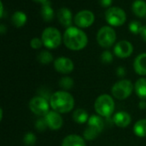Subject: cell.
Here are the masks:
<instances>
[{
  "label": "cell",
  "instance_id": "cell-23",
  "mask_svg": "<svg viewBox=\"0 0 146 146\" xmlns=\"http://www.w3.org/2000/svg\"><path fill=\"white\" fill-rule=\"evenodd\" d=\"M133 133L139 138L146 137V119L139 120L133 126Z\"/></svg>",
  "mask_w": 146,
  "mask_h": 146
},
{
  "label": "cell",
  "instance_id": "cell-25",
  "mask_svg": "<svg viewBox=\"0 0 146 146\" xmlns=\"http://www.w3.org/2000/svg\"><path fill=\"white\" fill-rule=\"evenodd\" d=\"M74 80L69 77H63L59 81V86L65 90L72 89L74 87Z\"/></svg>",
  "mask_w": 146,
  "mask_h": 146
},
{
  "label": "cell",
  "instance_id": "cell-33",
  "mask_svg": "<svg viewBox=\"0 0 146 146\" xmlns=\"http://www.w3.org/2000/svg\"><path fill=\"white\" fill-rule=\"evenodd\" d=\"M99 3L103 7H109L112 3V0H99Z\"/></svg>",
  "mask_w": 146,
  "mask_h": 146
},
{
  "label": "cell",
  "instance_id": "cell-19",
  "mask_svg": "<svg viewBox=\"0 0 146 146\" xmlns=\"http://www.w3.org/2000/svg\"><path fill=\"white\" fill-rule=\"evenodd\" d=\"M134 90L137 96L142 100H146V78L138 79L134 84Z\"/></svg>",
  "mask_w": 146,
  "mask_h": 146
},
{
  "label": "cell",
  "instance_id": "cell-15",
  "mask_svg": "<svg viewBox=\"0 0 146 146\" xmlns=\"http://www.w3.org/2000/svg\"><path fill=\"white\" fill-rule=\"evenodd\" d=\"M113 121L118 127L125 128L130 125L132 119L128 113L125 111H120L114 115Z\"/></svg>",
  "mask_w": 146,
  "mask_h": 146
},
{
  "label": "cell",
  "instance_id": "cell-35",
  "mask_svg": "<svg viewBox=\"0 0 146 146\" xmlns=\"http://www.w3.org/2000/svg\"><path fill=\"white\" fill-rule=\"evenodd\" d=\"M7 31V28H6V27L4 26V24H3V23H1L0 24V33L2 34H3L5 32Z\"/></svg>",
  "mask_w": 146,
  "mask_h": 146
},
{
  "label": "cell",
  "instance_id": "cell-37",
  "mask_svg": "<svg viewBox=\"0 0 146 146\" xmlns=\"http://www.w3.org/2000/svg\"><path fill=\"white\" fill-rule=\"evenodd\" d=\"M34 1H36V2H39V3H44L45 1H47V0H34Z\"/></svg>",
  "mask_w": 146,
  "mask_h": 146
},
{
  "label": "cell",
  "instance_id": "cell-17",
  "mask_svg": "<svg viewBox=\"0 0 146 146\" xmlns=\"http://www.w3.org/2000/svg\"><path fill=\"white\" fill-rule=\"evenodd\" d=\"M62 146H86V145L84 138L76 134H71L63 139Z\"/></svg>",
  "mask_w": 146,
  "mask_h": 146
},
{
  "label": "cell",
  "instance_id": "cell-11",
  "mask_svg": "<svg viewBox=\"0 0 146 146\" xmlns=\"http://www.w3.org/2000/svg\"><path fill=\"white\" fill-rule=\"evenodd\" d=\"M56 71L61 74H69L74 71V62L66 57H59L54 62Z\"/></svg>",
  "mask_w": 146,
  "mask_h": 146
},
{
  "label": "cell",
  "instance_id": "cell-34",
  "mask_svg": "<svg viewBox=\"0 0 146 146\" xmlns=\"http://www.w3.org/2000/svg\"><path fill=\"white\" fill-rule=\"evenodd\" d=\"M139 108L140 109H145L146 108V102L145 100H142L140 102H139Z\"/></svg>",
  "mask_w": 146,
  "mask_h": 146
},
{
  "label": "cell",
  "instance_id": "cell-5",
  "mask_svg": "<svg viewBox=\"0 0 146 146\" xmlns=\"http://www.w3.org/2000/svg\"><path fill=\"white\" fill-rule=\"evenodd\" d=\"M41 40L45 47L49 49H54L61 45L62 35L57 28L48 27L44 29L41 35Z\"/></svg>",
  "mask_w": 146,
  "mask_h": 146
},
{
  "label": "cell",
  "instance_id": "cell-13",
  "mask_svg": "<svg viewBox=\"0 0 146 146\" xmlns=\"http://www.w3.org/2000/svg\"><path fill=\"white\" fill-rule=\"evenodd\" d=\"M47 126L51 130H59L63 125V120L61 114L56 111H50L44 117Z\"/></svg>",
  "mask_w": 146,
  "mask_h": 146
},
{
  "label": "cell",
  "instance_id": "cell-14",
  "mask_svg": "<svg viewBox=\"0 0 146 146\" xmlns=\"http://www.w3.org/2000/svg\"><path fill=\"white\" fill-rule=\"evenodd\" d=\"M56 16H57L59 22L62 26L67 27V28L71 27L73 16H72V12L69 9L66 7L60 8L56 12Z\"/></svg>",
  "mask_w": 146,
  "mask_h": 146
},
{
  "label": "cell",
  "instance_id": "cell-1",
  "mask_svg": "<svg viewBox=\"0 0 146 146\" xmlns=\"http://www.w3.org/2000/svg\"><path fill=\"white\" fill-rule=\"evenodd\" d=\"M63 42L68 49L73 51H80L86 46L88 38L83 30L71 26L64 32Z\"/></svg>",
  "mask_w": 146,
  "mask_h": 146
},
{
  "label": "cell",
  "instance_id": "cell-8",
  "mask_svg": "<svg viewBox=\"0 0 146 146\" xmlns=\"http://www.w3.org/2000/svg\"><path fill=\"white\" fill-rule=\"evenodd\" d=\"M105 18L109 24L112 26H121L127 19L124 9L120 7H110L105 11Z\"/></svg>",
  "mask_w": 146,
  "mask_h": 146
},
{
  "label": "cell",
  "instance_id": "cell-24",
  "mask_svg": "<svg viewBox=\"0 0 146 146\" xmlns=\"http://www.w3.org/2000/svg\"><path fill=\"white\" fill-rule=\"evenodd\" d=\"M38 60L42 65H49L53 61V56L49 51L44 50L38 54Z\"/></svg>",
  "mask_w": 146,
  "mask_h": 146
},
{
  "label": "cell",
  "instance_id": "cell-29",
  "mask_svg": "<svg viewBox=\"0 0 146 146\" xmlns=\"http://www.w3.org/2000/svg\"><path fill=\"white\" fill-rule=\"evenodd\" d=\"M35 127L38 131L39 132H44L48 126H47V124L45 122V120L44 119H39L36 121L35 123Z\"/></svg>",
  "mask_w": 146,
  "mask_h": 146
},
{
  "label": "cell",
  "instance_id": "cell-3",
  "mask_svg": "<svg viewBox=\"0 0 146 146\" xmlns=\"http://www.w3.org/2000/svg\"><path fill=\"white\" fill-rule=\"evenodd\" d=\"M94 108L99 116L110 118L115 111V102L110 95L103 94L96 99Z\"/></svg>",
  "mask_w": 146,
  "mask_h": 146
},
{
  "label": "cell",
  "instance_id": "cell-20",
  "mask_svg": "<svg viewBox=\"0 0 146 146\" xmlns=\"http://www.w3.org/2000/svg\"><path fill=\"white\" fill-rule=\"evenodd\" d=\"M132 9L133 13L142 17L146 15V2L144 0H135L132 4Z\"/></svg>",
  "mask_w": 146,
  "mask_h": 146
},
{
  "label": "cell",
  "instance_id": "cell-9",
  "mask_svg": "<svg viewBox=\"0 0 146 146\" xmlns=\"http://www.w3.org/2000/svg\"><path fill=\"white\" fill-rule=\"evenodd\" d=\"M29 108L34 114L44 117L50 112V102L40 96H35L29 102Z\"/></svg>",
  "mask_w": 146,
  "mask_h": 146
},
{
  "label": "cell",
  "instance_id": "cell-2",
  "mask_svg": "<svg viewBox=\"0 0 146 146\" xmlns=\"http://www.w3.org/2000/svg\"><path fill=\"white\" fill-rule=\"evenodd\" d=\"M50 105L54 111L59 114H67L73 110L74 107V99L70 93L64 90H59L51 95Z\"/></svg>",
  "mask_w": 146,
  "mask_h": 146
},
{
  "label": "cell",
  "instance_id": "cell-6",
  "mask_svg": "<svg viewBox=\"0 0 146 146\" xmlns=\"http://www.w3.org/2000/svg\"><path fill=\"white\" fill-rule=\"evenodd\" d=\"M133 89L134 86L130 80L122 79L113 85L111 89V93L113 96L117 100H125L131 96Z\"/></svg>",
  "mask_w": 146,
  "mask_h": 146
},
{
  "label": "cell",
  "instance_id": "cell-10",
  "mask_svg": "<svg viewBox=\"0 0 146 146\" xmlns=\"http://www.w3.org/2000/svg\"><path fill=\"white\" fill-rule=\"evenodd\" d=\"M94 14L89 9H82L74 16V23L79 28L90 27L94 22Z\"/></svg>",
  "mask_w": 146,
  "mask_h": 146
},
{
  "label": "cell",
  "instance_id": "cell-26",
  "mask_svg": "<svg viewBox=\"0 0 146 146\" xmlns=\"http://www.w3.org/2000/svg\"><path fill=\"white\" fill-rule=\"evenodd\" d=\"M36 136L33 133H27L25 134L24 136V139H23V141H24V144L26 145L29 146H33L36 143Z\"/></svg>",
  "mask_w": 146,
  "mask_h": 146
},
{
  "label": "cell",
  "instance_id": "cell-36",
  "mask_svg": "<svg viewBox=\"0 0 146 146\" xmlns=\"http://www.w3.org/2000/svg\"><path fill=\"white\" fill-rule=\"evenodd\" d=\"M0 5H1V11H0V15H1V17H3V3L1 2L0 3Z\"/></svg>",
  "mask_w": 146,
  "mask_h": 146
},
{
  "label": "cell",
  "instance_id": "cell-30",
  "mask_svg": "<svg viewBox=\"0 0 146 146\" xmlns=\"http://www.w3.org/2000/svg\"><path fill=\"white\" fill-rule=\"evenodd\" d=\"M30 45H31V47L33 48V49H39V48H41V46L44 44H43V41H42L41 39H39L38 37H35V38H33L31 40Z\"/></svg>",
  "mask_w": 146,
  "mask_h": 146
},
{
  "label": "cell",
  "instance_id": "cell-4",
  "mask_svg": "<svg viewBox=\"0 0 146 146\" xmlns=\"http://www.w3.org/2000/svg\"><path fill=\"white\" fill-rule=\"evenodd\" d=\"M104 127V122L101 116L92 115L87 121V127L86 128L83 136L84 139L89 141H92L98 137Z\"/></svg>",
  "mask_w": 146,
  "mask_h": 146
},
{
  "label": "cell",
  "instance_id": "cell-16",
  "mask_svg": "<svg viewBox=\"0 0 146 146\" xmlns=\"http://www.w3.org/2000/svg\"><path fill=\"white\" fill-rule=\"evenodd\" d=\"M133 68L137 74L139 76L146 75V52L139 54L133 62Z\"/></svg>",
  "mask_w": 146,
  "mask_h": 146
},
{
  "label": "cell",
  "instance_id": "cell-32",
  "mask_svg": "<svg viewBox=\"0 0 146 146\" xmlns=\"http://www.w3.org/2000/svg\"><path fill=\"white\" fill-rule=\"evenodd\" d=\"M139 34H140V36H141V38L145 40L146 42V25L145 26H143L142 27V28H141V30H140V33H139Z\"/></svg>",
  "mask_w": 146,
  "mask_h": 146
},
{
  "label": "cell",
  "instance_id": "cell-31",
  "mask_svg": "<svg viewBox=\"0 0 146 146\" xmlns=\"http://www.w3.org/2000/svg\"><path fill=\"white\" fill-rule=\"evenodd\" d=\"M116 74H117L118 77H124V76L126 75V69H125L124 67H122V66L118 67L117 70H116Z\"/></svg>",
  "mask_w": 146,
  "mask_h": 146
},
{
  "label": "cell",
  "instance_id": "cell-22",
  "mask_svg": "<svg viewBox=\"0 0 146 146\" xmlns=\"http://www.w3.org/2000/svg\"><path fill=\"white\" fill-rule=\"evenodd\" d=\"M89 118L90 117H89L87 112L82 108L76 109L73 114V120L78 124H84V123L87 122Z\"/></svg>",
  "mask_w": 146,
  "mask_h": 146
},
{
  "label": "cell",
  "instance_id": "cell-18",
  "mask_svg": "<svg viewBox=\"0 0 146 146\" xmlns=\"http://www.w3.org/2000/svg\"><path fill=\"white\" fill-rule=\"evenodd\" d=\"M40 14H41L42 18L45 22L52 21V19L54 17V11H53L52 7H51L50 2L49 0H47L42 3L41 9H40Z\"/></svg>",
  "mask_w": 146,
  "mask_h": 146
},
{
  "label": "cell",
  "instance_id": "cell-27",
  "mask_svg": "<svg viewBox=\"0 0 146 146\" xmlns=\"http://www.w3.org/2000/svg\"><path fill=\"white\" fill-rule=\"evenodd\" d=\"M142 25L141 23L139 22V21H132L130 23H129V26H128V28L129 30L133 33V34H139L140 33V30L142 28Z\"/></svg>",
  "mask_w": 146,
  "mask_h": 146
},
{
  "label": "cell",
  "instance_id": "cell-28",
  "mask_svg": "<svg viewBox=\"0 0 146 146\" xmlns=\"http://www.w3.org/2000/svg\"><path fill=\"white\" fill-rule=\"evenodd\" d=\"M101 60L104 64H110L113 61V54L110 51L106 50L101 54Z\"/></svg>",
  "mask_w": 146,
  "mask_h": 146
},
{
  "label": "cell",
  "instance_id": "cell-7",
  "mask_svg": "<svg viewBox=\"0 0 146 146\" xmlns=\"http://www.w3.org/2000/svg\"><path fill=\"white\" fill-rule=\"evenodd\" d=\"M116 40V34L114 28L110 26H104L102 27L97 34V40L98 44L104 48L110 47L115 42Z\"/></svg>",
  "mask_w": 146,
  "mask_h": 146
},
{
  "label": "cell",
  "instance_id": "cell-21",
  "mask_svg": "<svg viewBox=\"0 0 146 146\" xmlns=\"http://www.w3.org/2000/svg\"><path fill=\"white\" fill-rule=\"evenodd\" d=\"M11 22L16 28L22 27L27 22L26 13H24L23 11H21V10L15 11L11 16Z\"/></svg>",
  "mask_w": 146,
  "mask_h": 146
},
{
  "label": "cell",
  "instance_id": "cell-12",
  "mask_svg": "<svg viewBox=\"0 0 146 146\" xmlns=\"http://www.w3.org/2000/svg\"><path fill=\"white\" fill-rule=\"evenodd\" d=\"M133 52V46L131 42L127 40H121L117 42L114 47L115 54L121 59H126L132 55Z\"/></svg>",
  "mask_w": 146,
  "mask_h": 146
}]
</instances>
